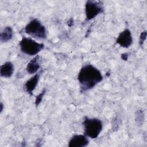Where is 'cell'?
Masks as SVG:
<instances>
[{
    "label": "cell",
    "mask_w": 147,
    "mask_h": 147,
    "mask_svg": "<svg viewBox=\"0 0 147 147\" xmlns=\"http://www.w3.org/2000/svg\"><path fill=\"white\" fill-rule=\"evenodd\" d=\"M103 76L101 72L92 64L83 66L78 75V80L80 89L86 91L94 88L98 83L103 80Z\"/></svg>",
    "instance_id": "1"
},
{
    "label": "cell",
    "mask_w": 147,
    "mask_h": 147,
    "mask_svg": "<svg viewBox=\"0 0 147 147\" xmlns=\"http://www.w3.org/2000/svg\"><path fill=\"white\" fill-rule=\"evenodd\" d=\"M25 32L32 37L45 39L47 37V30L41 22L36 18L32 20L25 27Z\"/></svg>",
    "instance_id": "4"
},
{
    "label": "cell",
    "mask_w": 147,
    "mask_h": 147,
    "mask_svg": "<svg viewBox=\"0 0 147 147\" xmlns=\"http://www.w3.org/2000/svg\"><path fill=\"white\" fill-rule=\"evenodd\" d=\"M82 124L84 127V134L92 139L96 138L103 129L102 121L96 118L85 117Z\"/></svg>",
    "instance_id": "2"
},
{
    "label": "cell",
    "mask_w": 147,
    "mask_h": 147,
    "mask_svg": "<svg viewBox=\"0 0 147 147\" xmlns=\"http://www.w3.org/2000/svg\"><path fill=\"white\" fill-rule=\"evenodd\" d=\"M46 91H47V90L45 89H44L38 95H37L36 96L34 103H35V105L36 107H37L40 105V103L41 102L42 98L46 93Z\"/></svg>",
    "instance_id": "13"
},
{
    "label": "cell",
    "mask_w": 147,
    "mask_h": 147,
    "mask_svg": "<svg viewBox=\"0 0 147 147\" xmlns=\"http://www.w3.org/2000/svg\"><path fill=\"white\" fill-rule=\"evenodd\" d=\"M13 36V30L11 26H7L4 28L0 34V40L2 42H6L11 40Z\"/></svg>",
    "instance_id": "11"
},
{
    "label": "cell",
    "mask_w": 147,
    "mask_h": 147,
    "mask_svg": "<svg viewBox=\"0 0 147 147\" xmlns=\"http://www.w3.org/2000/svg\"><path fill=\"white\" fill-rule=\"evenodd\" d=\"M128 57H129V55H128V54L126 53H122V54L121 55V59H122L123 60H125V61H126V60H127Z\"/></svg>",
    "instance_id": "15"
},
{
    "label": "cell",
    "mask_w": 147,
    "mask_h": 147,
    "mask_svg": "<svg viewBox=\"0 0 147 147\" xmlns=\"http://www.w3.org/2000/svg\"><path fill=\"white\" fill-rule=\"evenodd\" d=\"M135 120L137 123L138 125H141L143 123L144 121V113L143 110H138L136 111Z\"/></svg>",
    "instance_id": "12"
},
{
    "label": "cell",
    "mask_w": 147,
    "mask_h": 147,
    "mask_svg": "<svg viewBox=\"0 0 147 147\" xmlns=\"http://www.w3.org/2000/svg\"><path fill=\"white\" fill-rule=\"evenodd\" d=\"M14 71V67L13 64L10 61H6L1 65V76L5 78H9L13 75Z\"/></svg>",
    "instance_id": "9"
},
{
    "label": "cell",
    "mask_w": 147,
    "mask_h": 147,
    "mask_svg": "<svg viewBox=\"0 0 147 147\" xmlns=\"http://www.w3.org/2000/svg\"><path fill=\"white\" fill-rule=\"evenodd\" d=\"M103 3L100 1L89 0L85 4L86 20L90 21L95 18L98 15L103 12Z\"/></svg>",
    "instance_id": "5"
},
{
    "label": "cell",
    "mask_w": 147,
    "mask_h": 147,
    "mask_svg": "<svg viewBox=\"0 0 147 147\" xmlns=\"http://www.w3.org/2000/svg\"><path fill=\"white\" fill-rule=\"evenodd\" d=\"M20 50L29 56H36L44 48L42 43H39L29 37H23L19 42Z\"/></svg>",
    "instance_id": "3"
},
{
    "label": "cell",
    "mask_w": 147,
    "mask_h": 147,
    "mask_svg": "<svg viewBox=\"0 0 147 147\" xmlns=\"http://www.w3.org/2000/svg\"><path fill=\"white\" fill-rule=\"evenodd\" d=\"M146 38V31L145 30L140 34V40H139V44L140 46H142L144 41Z\"/></svg>",
    "instance_id": "14"
},
{
    "label": "cell",
    "mask_w": 147,
    "mask_h": 147,
    "mask_svg": "<svg viewBox=\"0 0 147 147\" xmlns=\"http://www.w3.org/2000/svg\"><path fill=\"white\" fill-rule=\"evenodd\" d=\"M116 43L125 48L130 47L133 43V37L130 30L129 29H125L121 32L116 39Z\"/></svg>",
    "instance_id": "6"
},
{
    "label": "cell",
    "mask_w": 147,
    "mask_h": 147,
    "mask_svg": "<svg viewBox=\"0 0 147 147\" xmlns=\"http://www.w3.org/2000/svg\"><path fill=\"white\" fill-rule=\"evenodd\" d=\"M40 76V72L36 74L30 78L28 80L26 81L24 85L26 91L30 95H33V91L36 88V86L38 82Z\"/></svg>",
    "instance_id": "8"
},
{
    "label": "cell",
    "mask_w": 147,
    "mask_h": 147,
    "mask_svg": "<svg viewBox=\"0 0 147 147\" xmlns=\"http://www.w3.org/2000/svg\"><path fill=\"white\" fill-rule=\"evenodd\" d=\"M67 24L68 26L69 27H71L73 25H74V20L72 18H71L68 20V21L67 22Z\"/></svg>",
    "instance_id": "16"
},
{
    "label": "cell",
    "mask_w": 147,
    "mask_h": 147,
    "mask_svg": "<svg viewBox=\"0 0 147 147\" xmlns=\"http://www.w3.org/2000/svg\"><path fill=\"white\" fill-rule=\"evenodd\" d=\"M39 57H40L38 55H36L28 63L26 67V70L29 74H34L36 73L40 68Z\"/></svg>",
    "instance_id": "10"
},
{
    "label": "cell",
    "mask_w": 147,
    "mask_h": 147,
    "mask_svg": "<svg viewBox=\"0 0 147 147\" xmlns=\"http://www.w3.org/2000/svg\"><path fill=\"white\" fill-rule=\"evenodd\" d=\"M1 111H0V112H1V113H2V111H3V104H2V103H1Z\"/></svg>",
    "instance_id": "17"
},
{
    "label": "cell",
    "mask_w": 147,
    "mask_h": 147,
    "mask_svg": "<svg viewBox=\"0 0 147 147\" xmlns=\"http://www.w3.org/2000/svg\"><path fill=\"white\" fill-rule=\"evenodd\" d=\"M89 140L84 134H75L69 140V147H84L88 145Z\"/></svg>",
    "instance_id": "7"
}]
</instances>
